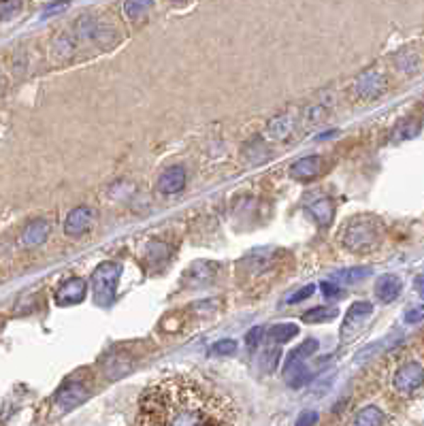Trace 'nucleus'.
I'll return each instance as SVG.
<instances>
[{"label":"nucleus","mask_w":424,"mask_h":426,"mask_svg":"<svg viewBox=\"0 0 424 426\" xmlns=\"http://www.w3.org/2000/svg\"><path fill=\"white\" fill-rule=\"evenodd\" d=\"M401 290H403V284L394 275H381L375 284V296L381 303H392L401 294Z\"/></svg>","instance_id":"nucleus-17"},{"label":"nucleus","mask_w":424,"mask_h":426,"mask_svg":"<svg viewBox=\"0 0 424 426\" xmlns=\"http://www.w3.org/2000/svg\"><path fill=\"white\" fill-rule=\"evenodd\" d=\"M322 292L328 296H335V294H339V288L335 284H322Z\"/></svg>","instance_id":"nucleus-35"},{"label":"nucleus","mask_w":424,"mask_h":426,"mask_svg":"<svg viewBox=\"0 0 424 426\" xmlns=\"http://www.w3.org/2000/svg\"><path fill=\"white\" fill-rule=\"evenodd\" d=\"M216 269L218 264L216 262H205V260H199L194 264L188 267V273H186V279L190 281V286H203L207 281L213 279L216 275Z\"/></svg>","instance_id":"nucleus-18"},{"label":"nucleus","mask_w":424,"mask_h":426,"mask_svg":"<svg viewBox=\"0 0 424 426\" xmlns=\"http://www.w3.org/2000/svg\"><path fill=\"white\" fill-rule=\"evenodd\" d=\"M328 111H330V105H326V103H313V105H309L305 111H303V126H309V128H313V126H318L320 122H324V118L328 116Z\"/></svg>","instance_id":"nucleus-22"},{"label":"nucleus","mask_w":424,"mask_h":426,"mask_svg":"<svg viewBox=\"0 0 424 426\" xmlns=\"http://www.w3.org/2000/svg\"><path fill=\"white\" fill-rule=\"evenodd\" d=\"M50 232H52V222H50V220H35V222H30V224L24 228V232H22V243H24L26 247H37V245H41V243L48 241Z\"/></svg>","instance_id":"nucleus-15"},{"label":"nucleus","mask_w":424,"mask_h":426,"mask_svg":"<svg viewBox=\"0 0 424 426\" xmlns=\"http://www.w3.org/2000/svg\"><path fill=\"white\" fill-rule=\"evenodd\" d=\"M337 313L339 311L335 307H313L307 313H303V322H307V324H320V322H326V320H335Z\"/></svg>","instance_id":"nucleus-23"},{"label":"nucleus","mask_w":424,"mask_h":426,"mask_svg":"<svg viewBox=\"0 0 424 426\" xmlns=\"http://www.w3.org/2000/svg\"><path fill=\"white\" fill-rule=\"evenodd\" d=\"M122 267L118 262H105L92 273V290H94V301L101 307H109L116 296V286L120 279Z\"/></svg>","instance_id":"nucleus-6"},{"label":"nucleus","mask_w":424,"mask_h":426,"mask_svg":"<svg viewBox=\"0 0 424 426\" xmlns=\"http://www.w3.org/2000/svg\"><path fill=\"white\" fill-rule=\"evenodd\" d=\"M154 7V3H147V0H141V3H126L124 11L130 20H139L145 16V11H150Z\"/></svg>","instance_id":"nucleus-26"},{"label":"nucleus","mask_w":424,"mask_h":426,"mask_svg":"<svg viewBox=\"0 0 424 426\" xmlns=\"http://www.w3.org/2000/svg\"><path fill=\"white\" fill-rule=\"evenodd\" d=\"M352 426H388V420H386V413L379 407L367 405L364 409H360L354 415Z\"/></svg>","instance_id":"nucleus-19"},{"label":"nucleus","mask_w":424,"mask_h":426,"mask_svg":"<svg viewBox=\"0 0 424 426\" xmlns=\"http://www.w3.org/2000/svg\"><path fill=\"white\" fill-rule=\"evenodd\" d=\"M235 352H237V341H233V339H220L218 343L211 345V354H216V356H230Z\"/></svg>","instance_id":"nucleus-27"},{"label":"nucleus","mask_w":424,"mask_h":426,"mask_svg":"<svg viewBox=\"0 0 424 426\" xmlns=\"http://www.w3.org/2000/svg\"><path fill=\"white\" fill-rule=\"evenodd\" d=\"M424 320V305H413L411 309L405 311V322L407 324H418Z\"/></svg>","instance_id":"nucleus-30"},{"label":"nucleus","mask_w":424,"mask_h":426,"mask_svg":"<svg viewBox=\"0 0 424 426\" xmlns=\"http://www.w3.org/2000/svg\"><path fill=\"white\" fill-rule=\"evenodd\" d=\"M367 275H369L367 269H350V271L339 273L337 279H341V281H358V279H364Z\"/></svg>","instance_id":"nucleus-29"},{"label":"nucleus","mask_w":424,"mask_h":426,"mask_svg":"<svg viewBox=\"0 0 424 426\" xmlns=\"http://www.w3.org/2000/svg\"><path fill=\"white\" fill-rule=\"evenodd\" d=\"M296 335H299V326L296 324H275L273 328H269V339H273L277 343H286Z\"/></svg>","instance_id":"nucleus-24"},{"label":"nucleus","mask_w":424,"mask_h":426,"mask_svg":"<svg viewBox=\"0 0 424 426\" xmlns=\"http://www.w3.org/2000/svg\"><path fill=\"white\" fill-rule=\"evenodd\" d=\"M92 224V211L88 207H77L73 209L69 215H67V222H65V232L69 237H79L84 235Z\"/></svg>","instance_id":"nucleus-14"},{"label":"nucleus","mask_w":424,"mask_h":426,"mask_svg":"<svg viewBox=\"0 0 424 426\" xmlns=\"http://www.w3.org/2000/svg\"><path fill=\"white\" fill-rule=\"evenodd\" d=\"M392 65L403 75H415L422 69V56L413 47H403L392 56Z\"/></svg>","instance_id":"nucleus-13"},{"label":"nucleus","mask_w":424,"mask_h":426,"mask_svg":"<svg viewBox=\"0 0 424 426\" xmlns=\"http://www.w3.org/2000/svg\"><path fill=\"white\" fill-rule=\"evenodd\" d=\"M388 90V79L381 71H364L354 84L352 92L358 101H375Z\"/></svg>","instance_id":"nucleus-7"},{"label":"nucleus","mask_w":424,"mask_h":426,"mask_svg":"<svg viewBox=\"0 0 424 426\" xmlns=\"http://www.w3.org/2000/svg\"><path fill=\"white\" fill-rule=\"evenodd\" d=\"M390 386H392L394 394H398L403 398L415 396L424 388V366H422V362H418V360L401 362L392 373Z\"/></svg>","instance_id":"nucleus-4"},{"label":"nucleus","mask_w":424,"mask_h":426,"mask_svg":"<svg viewBox=\"0 0 424 426\" xmlns=\"http://www.w3.org/2000/svg\"><path fill=\"white\" fill-rule=\"evenodd\" d=\"M75 50H77V45H75V39H73L71 30L58 35V37L54 39V43H52V56H54L56 60H60V62H62V60H69V58L75 54Z\"/></svg>","instance_id":"nucleus-20"},{"label":"nucleus","mask_w":424,"mask_h":426,"mask_svg":"<svg viewBox=\"0 0 424 426\" xmlns=\"http://www.w3.org/2000/svg\"><path fill=\"white\" fill-rule=\"evenodd\" d=\"M371 313H373V305H371V303H367V301L354 303V305L347 309L345 318H343V324H341V341H345V343L352 341V337H356V332L360 330L362 322H364Z\"/></svg>","instance_id":"nucleus-8"},{"label":"nucleus","mask_w":424,"mask_h":426,"mask_svg":"<svg viewBox=\"0 0 424 426\" xmlns=\"http://www.w3.org/2000/svg\"><path fill=\"white\" fill-rule=\"evenodd\" d=\"M277 362H279V349H275V347L264 349L260 354V358H258V366H260L262 373H273L275 366H277Z\"/></svg>","instance_id":"nucleus-25"},{"label":"nucleus","mask_w":424,"mask_h":426,"mask_svg":"<svg viewBox=\"0 0 424 426\" xmlns=\"http://www.w3.org/2000/svg\"><path fill=\"white\" fill-rule=\"evenodd\" d=\"M86 294H88V284H86V279H82V277H71V279H67V281L58 288V292H56V303L62 305V307L77 305V303H82V301L86 298Z\"/></svg>","instance_id":"nucleus-10"},{"label":"nucleus","mask_w":424,"mask_h":426,"mask_svg":"<svg viewBox=\"0 0 424 426\" xmlns=\"http://www.w3.org/2000/svg\"><path fill=\"white\" fill-rule=\"evenodd\" d=\"M322 171H324V158L307 156V158L296 160L290 167V177L296 181H309V179H316L318 175H322Z\"/></svg>","instance_id":"nucleus-12"},{"label":"nucleus","mask_w":424,"mask_h":426,"mask_svg":"<svg viewBox=\"0 0 424 426\" xmlns=\"http://www.w3.org/2000/svg\"><path fill=\"white\" fill-rule=\"evenodd\" d=\"M318 341L316 339H307L305 343H301L299 347H294L286 360V366H284V377L288 381V386L292 388H301L309 381V371L305 366V360L309 356H313V352L318 349Z\"/></svg>","instance_id":"nucleus-5"},{"label":"nucleus","mask_w":424,"mask_h":426,"mask_svg":"<svg viewBox=\"0 0 424 426\" xmlns=\"http://www.w3.org/2000/svg\"><path fill=\"white\" fill-rule=\"evenodd\" d=\"M339 239L341 245L354 254H371L384 239V224L373 215H358L339 230Z\"/></svg>","instance_id":"nucleus-3"},{"label":"nucleus","mask_w":424,"mask_h":426,"mask_svg":"<svg viewBox=\"0 0 424 426\" xmlns=\"http://www.w3.org/2000/svg\"><path fill=\"white\" fill-rule=\"evenodd\" d=\"M262 332H264V330H262L260 326H254V328H252V330H250V332L245 335V343H247L250 347L258 345V341L262 339Z\"/></svg>","instance_id":"nucleus-32"},{"label":"nucleus","mask_w":424,"mask_h":426,"mask_svg":"<svg viewBox=\"0 0 424 426\" xmlns=\"http://www.w3.org/2000/svg\"><path fill=\"white\" fill-rule=\"evenodd\" d=\"M296 116L294 113H281V116H277V118H273L269 124H267V139H271V141H277V143H281V141H288L290 137H292V133L296 130Z\"/></svg>","instance_id":"nucleus-11"},{"label":"nucleus","mask_w":424,"mask_h":426,"mask_svg":"<svg viewBox=\"0 0 424 426\" xmlns=\"http://www.w3.org/2000/svg\"><path fill=\"white\" fill-rule=\"evenodd\" d=\"M22 11V3H0V20H11Z\"/></svg>","instance_id":"nucleus-28"},{"label":"nucleus","mask_w":424,"mask_h":426,"mask_svg":"<svg viewBox=\"0 0 424 426\" xmlns=\"http://www.w3.org/2000/svg\"><path fill=\"white\" fill-rule=\"evenodd\" d=\"M133 426H237V411L218 388L175 375L143 394Z\"/></svg>","instance_id":"nucleus-1"},{"label":"nucleus","mask_w":424,"mask_h":426,"mask_svg":"<svg viewBox=\"0 0 424 426\" xmlns=\"http://www.w3.org/2000/svg\"><path fill=\"white\" fill-rule=\"evenodd\" d=\"M90 396V390H88V386L86 383H82V381H69V383H65L58 392H56V405L60 407V409H73V407H77V405H82L86 398Z\"/></svg>","instance_id":"nucleus-9"},{"label":"nucleus","mask_w":424,"mask_h":426,"mask_svg":"<svg viewBox=\"0 0 424 426\" xmlns=\"http://www.w3.org/2000/svg\"><path fill=\"white\" fill-rule=\"evenodd\" d=\"M413 288H415V292L424 298V275H418L415 277V281H413Z\"/></svg>","instance_id":"nucleus-34"},{"label":"nucleus","mask_w":424,"mask_h":426,"mask_svg":"<svg viewBox=\"0 0 424 426\" xmlns=\"http://www.w3.org/2000/svg\"><path fill=\"white\" fill-rule=\"evenodd\" d=\"M186 186V171L182 167H171L158 177V190L162 194H177Z\"/></svg>","instance_id":"nucleus-16"},{"label":"nucleus","mask_w":424,"mask_h":426,"mask_svg":"<svg viewBox=\"0 0 424 426\" xmlns=\"http://www.w3.org/2000/svg\"><path fill=\"white\" fill-rule=\"evenodd\" d=\"M313 294V286L309 284V286H305V288H301L296 294H292L290 296V303H299V301H305V298H309Z\"/></svg>","instance_id":"nucleus-33"},{"label":"nucleus","mask_w":424,"mask_h":426,"mask_svg":"<svg viewBox=\"0 0 424 426\" xmlns=\"http://www.w3.org/2000/svg\"><path fill=\"white\" fill-rule=\"evenodd\" d=\"M309 213L313 215V220L320 226H328L330 220H333V215H335V205H333L330 198H320L313 205H309Z\"/></svg>","instance_id":"nucleus-21"},{"label":"nucleus","mask_w":424,"mask_h":426,"mask_svg":"<svg viewBox=\"0 0 424 426\" xmlns=\"http://www.w3.org/2000/svg\"><path fill=\"white\" fill-rule=\"evenodd\" d=\"M71 35L75 39L77 50H94V52H105L118 45L120 41V28L118 24L105 16V13H86L82 16L73 28Z\"/></svg>","instance_id":"nucleus-2"},{"label":"nucleus","mask_w":424,"mask_h":426,"mask_svg":"<svg viewBox=\"0 0 424 426\" xmlns=\"http://www.w3.org/2000/svg\"><path fill=\"white\" fill-rule=\"evenodd\" d=\"M318 422V413L316 411H303L296 417V426H313Z\"/></svg>","instance_id":"nucleus-31"}]
</instances>
